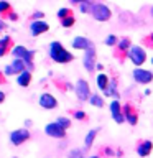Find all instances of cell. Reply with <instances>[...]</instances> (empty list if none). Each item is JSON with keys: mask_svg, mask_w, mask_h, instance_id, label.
<instances>
[{"mask_svg": "<svg viewBox=\"0 0 153 158\" xmlns=\"http://www.w3.org/2000/svg\"><path fill=\"white\" fill-rule=\"evenodd\" d=\"M151 147H153V145H151V142H143L142 145L138 147V150H137V152H138V155H140V156H147L148 153L151 152Z\"/></svg>", "mask_w": 153, "mask_h": 158, "instance_id": "obj_15", "label": "cell"}, {"mask_svg": "<svg viewBox=\"0 0 153 158\" xmlns=\"http://www.w3.org/2000/svg\"><path fill=\"white\" fill-rule=\"evenodd\" d=\"M30 138V132L25 130V128H20V130H13L12 135H10V140H12L13 145H22L25 140Z\"/></svg>", "mask_w": 153, "mask_h": 158, "instance_id": "obj_5", "label": "cell"}, {"mask_svg": "<svg viewBox=\"0 0 153 158\" xmlns=\"http://www.w3.org/2000/svg\"><path fill=\"white\" fill-rule=\"evenodd\" d=\"M151 38H153V35H151Z\"/></svg>", "mask_w": 153, "mask_h": 158, "instance_id": "obj_35", "label": "cell"}, {"mask_svg": "<svg viewBox=\"0 0 153 158\" xmlns=\"http://www.w3.org/2000/svg\"><path fill=\"white\" fill-rule=\"evenodd\" d=\"M84 66H86L87 71H92L94 66H96V53H94L92 46L84 53Z\"/></svg>", "mask_w": 153, "mask_h": 158, "instance_id": "obj_9", "label": "cell"}, {"mask_svg": "<svg viewBox=\"0 0 153 158\" xmlns=\"http://www.w3.org/2000/svg\"><path fill=\"white\" fill-rule=\"evenodd\" d=\"M128 58L132 59V63L135 64V66H140V64L145 63L147 53L143 51V48H140V46H132L130 51H128Z\"/></svg>", "mask_w": 153, "mask_h": 158, "instance_id": "obj_3", "label": "cell"}, {"mask_svg": "<svg viewBox=\"0 0 153 158\" xmlns=\"http://www.w3.org/2000/svg\"><path fill=\"white\" fill-rule=\"evenodd\" d=\"M91 158H99V156H91Z\"/></svg>", "mask_w": 153, "mask_h": 158, "instance_id": "obj_34", "label": "cell"}, {"mask_svg": "<svg viewBox=\"0 0 153 158\" xmlns=\"http://www.w3.org/2000/svg\"><path fill=\"white\" fill-rule=\"evenodd\" d=\"M8 41H10V38H8V36H5V38L0 40V56H3V53H5V46L8 44Z\"/></svg>", "mask_w": 153, "mask_h": 158, "instance_id": "obj_21", "label": "cell"}, {"mask_svg": "<svg viewBox=\"0 0 153 158\" xmlns=\"http://www.w3.org/2000/svg\"><path fill=\"white\" fill-rule=\"evenodd\" d=\"M3 28H5V23L2 22V20H0V31H2V30H3Z\"/></svg>", "mask_w": 153, "mask_h": 158, "instance_id": "obj_31", "label": "cell"}, {"mask_svg": "<svg viewBox=\"0 0 153 158\" xmlns=\"http://www.w3.org/2000/svg\"><path fill=\"white\" fill-rule=\"evenodd\" d=\"M127 46H128V40H122V41H120V48L125 49Z\"/></svg>", "mask_w": 153, "mask_h": 158, "instance_id": "obj_27", "label": "cell"}, {"mask_svg": "<svg viewBox=\"0 0 153 158\" xmlns=\"http://www.w3.org/2000/svg\"><path fill=\"white\" fill-rule=\"evenodd\" d=\"M151 17H153V8H151Z\"/></svg>", "mask_w": 153, "mask_h": 158, "instance_id": "obj_33", "label": "cell"}, {"mask_svg": "<svg viewBox=\"0 0 153 158\" xmlns=\"http://www.w3.org/2000/svg\"><path fill=\"white\" fill-rule=\"evenodd\" d=\"M72 23H74V18H72V17H68V18H64V20H63V27H66V28H68V27H71Z\"/></svg>", "mask_w": 153, "mask_h": 158, "instance_id": "obj_25", "label": "cell"}, {"mask_svg": "<svg viewBox=\"0 0 153 158\" xmlns=\"http://www.w3.org/2000/svg\"><path fill=\"white\" fill-rule=\"evenodd\" d=\"M56 122H58L59 125H61V127L64 128V130H66V128H68L69 125H71V120H69V118H66V117H59Z\"/></svg>", "mask_w": 153, "mask_h": 158, "instance_id": "obj_19", "label": "cell"}, {"mask_svg": "<svg viewBox=\"0 0 153 158\" xmlns=\"http://www.w3.org/2000/svg\"><path fill=\"white\" fill-rule=\"evenodd\" d=\"M110 114H112V117L115 118L117 123H122L123 120H125V118H123V115L120 114V104H118V101L110 102Z\"/></svg>", "mask_w": 153, "mask_h": 158, "instance_id": "obj_13", "label": "cell"}, {"mask_svg": "<svg viewBox=\"0 0 153 158\" xmlns=\"http://www.w3.org/2000/svg\"><path fill=\"white\" fill-rule=\"evenodd\" d=\"M151 63H153V59H151Z\"/></svg>", "mask_w": 153, "mask_h": 158, "instance_id": "obj_36", "label": "cell"}, {"mask_svg": "<svg viewBox=\"0 0 153 158\" xmlns=\"http://www.w3.org/2000/svg\"><path fill=\"white\" fill-rule=\"evenodd\" d=\"M41 17H43L41 12H36V13H35V18H41Z\"/></svg>", "mask_w": 153, "mask_h": 158, "instance_id": "obj_30", "label": "cell"}, {"mask_svg": "<svg viewBox=\"0 0 153 158\" xmlns=\"http://www.w3.org/2000/svg\"><path fill=\"white\" fill-rule=\"evenodd\" d=\"M96 135H97V130H91L87 133V137H86V148H89L92 145V142H94V138H96Z\"/></svg>", "mask_w": 153, "mask_h": 158, "instance_id": "obj_18", "label": "cell"}, {"mask_svg": "<svg viewBox=\"0 0 153 158\" xmlns=\"http://www.w3.org/2000/svg\"><path fill=\"white\" fill-rule=\"evenodd\" d=\"M91 104H92V106H96V107H102V106H104L102 97H99V96H91Z\"/></svg>", "mask_w": 153, "mask_h": 158, "instance_id": "obj_20", "label": "cell"}, {"mask_svg": "<svg viewBox=\"0 0 153 158\" xmlns=\"http://www.w3.org/2000/svg\"><path fill=\"white\" fill-rule=\"evenodd\" d=\"M25 61H22V59H15V61L10 64L8 68H5V74H22L25 73Z\"/></svg>", "mask_w": 153, "mask_h": 158, "instance_id": "obj_7", "label": "cell"}, {"mask_svg": "<svg viewBox=\"0 0 153 158\" xmlns=\"http://www.w3.org/2000/svg\"><path fill=\"white\" fill-rule=\"evenodd\" d=\"M92 15H94V18L99 20V22H105V20L110 18V8L107 7V5H104V3H96V5H92Z\"/></svg>", "mask_w": 153, "mask_h": 158, "instance_id": "obj_2", "label": "cell"}, {"mask_svg": "<svg viewBox=\"0 0 153 158\" xmlns=\"http://www.w3.org/2000/svg\"><path fill=\"white\" fill-rule=\"evenodd\" d=\"M107 81H109V79H107L105 74H99V76H97V86L101 89H104V91L107 89Z\"/></svg>", "mask_w": 153, "mask_h": 158, "instance_id": "obj_17", "label": "cell"}, {"mask_svg": "<svg viewBox=\"0 0 153 158\" xmlns=\"http://www.w3.org/2000/svg\"><path fill=\"white\" fill-rule=\"evenodd\" d=\"M125 112H127V118H128V122H130L132 125H135V123H137V115L130 114V109H128V107H125Z\"/></svg>", "mask_w": 153, "mask_h": 158, "instance_id": "obj_22", "label": "cell"}, {"mask_svg": "<svg viewBox=\"0 0 153 158\" xmlns=\"http://www.w3.org/2000/svg\"><path fill=\"white\" fill-rule=\"evenodd\" d=\"M58 17L59 18H68V17H71V12H69V10L68 8H61V10H59V12H58Z\"/></svg>", "mask_w": 153, "mask_h": 158, "instance_id": "obj_23", "label": "cell"}, {"mask_svg": "<svg viewBox=\"0 0 153 158\" xmlns=\"http://www.w3.org/2000/svg\"><path fill=\"white\" fill-rule=\"evenodd\" d=\"M115 43H117V38L114 36V35H110V36L105 38V44H109V46H112V44H115Z\"/></svg>", "mask_w": 153, "mask_h": 158, "instance_id": "obj_24", "label": "cell"}, {"mask_svg": "<svg viewBox=\"0 0 153 158\" xmlns=\"http://www.w3.org/2000/svg\"><path fill=\"white\" fill-rule=\"evenodd\" d=\"M44 132L48 133L49 137H54V138H63L66 135V132H64V128L59 125L58 122H53V123H48L46 128H44Z\"/></svg>", "mask_w": 153, "mask_h": 158, "instance_id": "obj_4", "label": "cell"}, {"mask_svg": "<svg viewBox=\"0 0 153 158\" xmlns=\"http://www.w3.org/2000/svg\"><path fill=\"white\" fill-rule=\"evenodd\" d=\"M74 115H76V118H84V117H86V115H84V112H82V110H77L76 114H74Z\"/></svg>", "mask_w": 153, "mask_h": 158, "instance_id": "obj_28", "label": "cell"}, {"mask_svg": "<svg viewBox=\"0 0 153 158\" xmlns=\"http://www.w3.org/2000/svg\"><path fill=\"white\" fill-rule=\"evenodd\" d=\"M81 10H82V12H87V10H89V3H81Z\"/></svg>", "mask_w": 153, "mask_h": 158, "instance_id": "obj_29", "label": "cell"}, {"mask_svg": "<svg viewBox=\"0 0 153 158\" xmlns=\"http://www.w3.org/2000/svg\"><path fill=\"white\" fill-rule=\"evenodd\" d=\"M30 81H31V74H30L28 71L22 73V74L18 76V79H17V82L20 84V86H28Z\"/></svg>", "mask_w": 153, "mask_h": 158, "instance_id": "obj_16", "label": "cell"}, {"mask_svg": "<svg viewBox=\"0 0 153 158\" xmlns=\"http://www.w3.org/2000/svg\"><path fill=\"white\" fill-rule=\"evenodd\" d=\"M49 27H48V23L46 22H31V27H30V30H31V35L33 36H38V35H41V33H44L48 30Z\"/></svg>", "mask_w": 153, "mask_h": 158, "instance_id": "obj_12", "label": "cell"}, {"mask_svg": "<svg viewBox=\"0 0 153 158\" xmlns=\"http://www.w3.org/2000/svg\"><path fill=\"white\" fill-rule=\"evenodd\" d=\"M13 56H17V59L27 63V66H31V53L23 46H15L13 48Z\"/></svg>", "mask_w": 153, "mask_h": 158, "instance_id": "obj_6", "label": "cell"}, {"mask_svg": "<svg viewBox=\"0 0 153 158\" xmlns=\"http://www.w3.org/2000/svg\"><path fill=\"white\" fill-rule=\"evenodd\" d=\"M3 99H5V94H3L2 91H0V102H2V101H3Z\"/></svg>", "mask_w": 153, "mask_h": 158, "instance_id": "obj_32", "label": "cell"}, {"mask_svg": "<svg viewBox=\"0 0 153 158\" xmlns=\"http://www.w3.org/2000/svg\"><path fill=\"white\" fill-rule=\"evenodd\" d=\"M76 92H77V97L81 99V101H86V99L89 97V84L86 81H77L76 84Z\"/></svg>", "mask_w": 153, "mask_h": 158, "instance_id": "obj_10", "label": "cell"}, {"mask_svg": "<svg viewBox=\"0 0 153 158\" xmlns=\"http://www.w3.org/2000/svg\"><path fill=\"white\" fill-rule=\"evenodd\" d=\"M3 10H8V3L7 2H0V12H3Z\"/></svg>", "mask_w": 153, "mask_h": 158, "instance_id": "obj_26", "label": "cell"}, {"mask_svg": "<svg viewBox=\"0 0 153 158\" xmlns=\"http://www.w3.org/2000/svg\"><path fill=\"white\" fill-rule=\"evenodd\" d=\"M133 77L142 84H147V82L153 81V74L150 71H145V69H135V71H133Z\"/></svg>", "mask_w": 153, "mask_h": 158, "instance_id": "obj_8", "label": "cell"}, {"mask_svg": "<svg viewBox=\"0 0 153 158\" xmlns=\"http://www.w3.org/2000/svg\"><path fill=\"white\" fill-rule=\"evenodd\" d=\"M72 46L76 48V49H87L91 48V43L87 41V38H82V36H77V38H74V41H72Z\"/></svg>", "mask_w": 153, "mask_h": 158, "instance_id": "obj_14", "label": "cell"}, {"mask_svg": "<svg viewBox=\"0 0 153 158\" xmlns=\"http://www.w3.org/2000/svg\"><path fill=\"white\" fill-rule=\"evenodd\" d=\"M49 54H51V58L54 59L56 63H69V61H72V54L71 53H68L66 49L63 48V44L61 43H58V41H54L51 43V48H49Z\"/></svg>", "mask_w": 153, "mask_h": 158, "instance_id": "obj_1", "label": "cell"}, {"mask_svg": "<svg viewBox=\"0 0 153 158\" xmlns=\"http://www.w3.org/2000/svg\"><path fill=\"white\" fill-rule=\"evenodd\" d=\"M39 106L44 107V109H54L58 106V102L51 94H43V96L39 97Z\"/></svg>", "mask_w": 153, "mask_h": 158, "instance_id": "obj_11", "label": "cell"}]
</instances>
